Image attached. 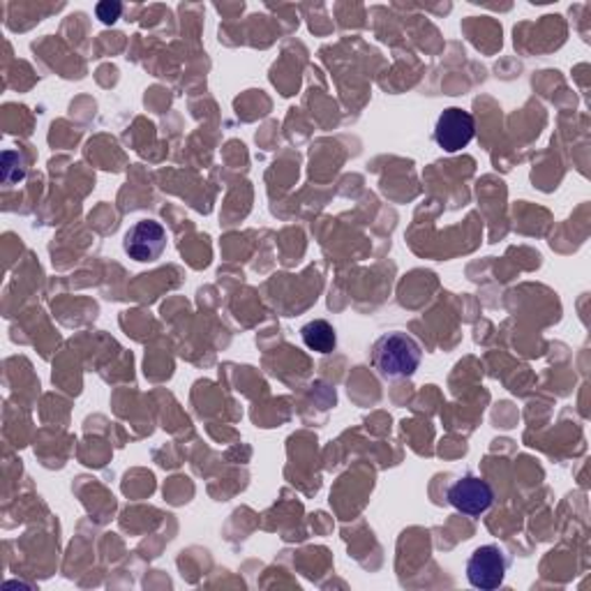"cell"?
Listing matches in <instances>:
<instances>
[{
    "label": "cell",
    "mask_w": 591,
    "mask_h": 591,
    "mask_svg": "<svg viewBox=\"0 0 591 591\" xmlns=\"http://www.w3.org/2000/svg\"><path fill=\"white\" fill-rule=\"evenodd\" d=\"M509 566H511L509 554L499 545L494 543L480 545L467 560V580L472 587L483 591L499 589L501 584H504Z\"/></svg>",
    "instance_id": "obj_2"
},
{
    "label": "cell",
    "mask_w": 591,
    "mask_h": 591,
    "mask_svg": "<svg viewBox=\"0 0 591 591\" xmlns=\"http://www.w3.org/2000/svg\"><path fill=\"white\" fill-rule=\"evenodd\" d=\"M123 247L130 255V259L139 264L157 261L167 249V231L155 220H141L128 229V234L123 239Z\"/></svg>",
    "instance_id": "obj_3"
},
{
    "label": "cell",
    "mask_w": 591,
    "mask_h": 591,
    "mask_svg": "<svg viewBox=\"0 0 591 591\" xmlns=\"http://www.w3.org/2000/svg\"><path fill=\"white\" fill-rule=\"evenodd\" d=\"M26 178V157L22 155L20 163L12 165V155L10 151L3 155V181L5 185H12V183H20Z\"/></svg>",
    "instance_id": "obj_7"
},
{
    "label": "cell",
    "mask_w": 591,
    "mask_h": 591,
    "mask_svg": "<svg viewBox=\"0 0 591 591\" xmlns=\"http://www.w3.org/2000/svg\"><path fill=\"white\" fill-rule=\"evenodd\" d=\"M120 12H123V5L116 3V0H104V3H98V8H95L98 20L106 26L116 24L120 20Z\"/></svg>",
    "instance_id": "obj_8"
},
{
    "label": "cell",
    "mask_w": 591,
    "mask_h": 591,
    "mask_svg": "<svg viewBox=\"0 0 591 591\" xmlns=\"http://www.w3.org/2000/svg\"><path fill=\"white\" fill-rule=\"evenodd\" d=\"M476 134V123L474 116L458 106L446 110L435 125V141L437 146L446 153H458L470 146V141Z\"/></svg>",
    "instance_id": "obj_5"
},
{
    "label": "cell",
    "mask_w": 591,
    "mask_h": 591,
    "mask_svg": "<svg viewBox=\"0 0 591 591\" xmlns=\"http://www.w3.org/2000/svg\"><path fill=\"white\" fill-rule=\"evenodd\" d=\"M303 345L317 354H331L337 347V335L335 329L329 324L326 319H314L310 324L300 329Z\"/></svg>",
    "instance_id": "obj_6"
},
{
    "label": "cell",
    "mask_w": 591,
    "mask_h": 591,
    "mask_svg": "<svg viewBox=\"0 0 591 591\" xmlns=\"http://www.w3.org/2000/svg\"><path fill=\"white\" fill-rule=\"evenodd\" d=\"M446 499H449V504L455 511L478 517V515L490 511L492 501H494V492L486 478L467 474L453 483L449 492H446Z\"/></svg>",
    "instance_id": "obj_4"
},
{
    "label": "cell",
    "mask_w": 591,
    "mask_h": 591,
    "mask_svg": "<svg viewBox=\"0 0 591 591\" xmlns=\"http://www.w3.org/2000/svg\"><path fill=\"white\" fill-rule=\"evenodd\" d=\"M370 358L382 380H409L416 374L423 361V351L414 337L402 331H393L384 333L372 345Z\"/></svg>",
    "instance_id": "obj_1"
}]
</instances>
